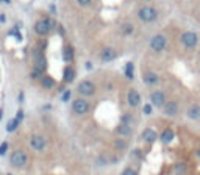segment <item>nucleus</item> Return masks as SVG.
<instances>
[{"label": "nucleus", "mask_w": 200, "mask_h": 175, "mask_svg": "<svg viewBox=\"0 0 200 175\" xmlns=\"http://www.w3.org/2000/svg\"><path fill=\"white\" fill-rule=\"evenodd\" d=\"M50 28H53V22L52 21H38L35 25V30L38 35H47L50 32Z\"/></svg>", "instance_id": "obj_5"}, {"label": "nucleus", "mask_w": 200, "mask_h": 175, "mask_svg": "<svg viewBox=\"0 0 200 175\" xmlns=\"http://www.w3.org/2000/svg\"><path fill=\"white\" fill-rule=\"evenodd\" d=\"M125 145H127V144H125L124 141H117V142H116V147H117V148H124Z\"/></svg>", "instance_id": "obj_30"}, {"label": "nucleus", "mask_w": 200, "mask_h": 175, "mask_svg": "<svg viewBox=\"0 0 200 175\" xmlns=\"http://www.w3.org/2000/svg\"><path fill=\"white\" fill-rule=\"evenodd\" d=\"M74 77H75V70H74L70 66H67V67L64 69V81L70 83V81L74 80Z\"/></svg>", "instance_id": "obj_19"}, {"label": "nucleus", "mask_w": 200, "mask_h": 175, "mask_svg": "<svg viewBox=\"0 0 200 175\" xmlns=\"http://www.w3.org/2000/svg\"><path fill=\"white\" fill-rule=\"evenodd\" d=\"M125 74H127V77H128V78H133V64H131V63H128V64H127V67H125Z\"/></svg>", "instance_id": "obj_23"}, {"label": "nucleus", "mask_w": 200, "mask_h": 175, "mask_svg": "<svg viewBox=\"0 0 200 175\" xmlns=\"http://www.w3.org/2000/svg\"><path fill=\"white\" fill-rule=\"evenodd\" d=\"M181 42L188 47V49H192L197 46V35L192 33V32H186L181 35Z\"/></svg>", "instance_id": "obj_6"}, {"label": "nucleus", "mask_w": 200, "mask_h": 175, "mask_svg": "<svg viewBox=\"0 0 200 175\" xmlns=\"http://www.w3.org/2000/svg\"><path fill=\"white\" fill-rule=\"evenodd\" d=\"M164 113L167 114V116H174V114H177V111H178V106H177V103L175 102H167V103H164Z\"/></svg>", "instance_id": "obj_16"}, {"label": "nucleus", "mask_w": 200, "mask_h": 175, "mask_svg": "<svg viewBox=\"0 0 200 175\" xmlns=\"http://www.w3.org/2000/svg\"><path fill=\"white\" fill-rule=\"evenodd\" d=\"M8 150V142H2V145H0V155H5Z\"/></svg>", "instance_id": "obj_25"}, {"label": "nucleus", "mask_w": 200, "mask_h": 175, "mask_svg": "<svg viewBox=\"0 0 200 175\" xmlns=\"http://www.w3.org/2000/svg\"><path fill=\"white\" fill-rule=\"evenodd\" d=\"M142 78H144V83H145V85H149V86H152V85H156V83H158V77H156V74H155V72H145Z\"/></svg>", "instance_id": "obj_15"}, {"label": "nucleus", "mask_w": 200, "mask_h": 175, "mask_svg": "<svg viewBox=\"0 0 200 175\" xmlns=\"http://www.w3.org/2000/svg\"><path fill=\"white\" fill-rule=\"evenodd\" d=\"M77 2L80 3V5H83V7H86V5H89L92 0H77Z\"/></svg>", "instance_id": "obj_29"}, {"label": "nucleus", "mask_w": 200, "mask_h": 175, "mask_svg": "<svg viewBox=\"0 0 200 175\" xmlns=\"http://www.w3.org/2000/svg\"><path fill=\"white\" fill-rule=\"evenodd\" d=\"M197 156H198V159H200V148L197 150Z\"/></svg>", "instance_id": "obj_33"}, {"label": "nucleus", "mask_w": 200, "mask_h": 175, "mask_svg": "<svg viewBox=\"0 0 200 175\" xmlns=\"http://www.w3.org/2000/svg\"><path fill=\"white\" fill-rule=\"evenodd\" d=\"M53 85H55L53 78H50V77H44V78H42V86H44L45 89H50V88H53Z\"/></svg>", "instance_id": "obj_21"}, {"label": "nucleus", "mask_w": 200, "mask_h": 175, "mask_svg": "<svg viewBox=\"0 0 200 175\" xmlns=\"http://www.w3.org/2000/svg\"><path fill=\"white\" fill-rule=\"evenodd\" d=\"M116 58V50L113 47H105L102 52H100V60L103 63H110Z\"/></svg>", "instance_id": "obj_9"}, {"label": "nucleus", "mask_w": 200, "mask_h": 175, "mask_svg": "<svg viewBox=\"0 0 200 175\" xmlns=\"http://www.w3.org/2000/svg\"><path fill=\"white\" fill-rule=\"evenodd\" d=\"M45 144H47V141H45V138L41 136V134H35V136H31V139H30V145H31L35 150H42V148L45 147Z\"/></svg>", "instance_id": "obj_7"}, {"label": "nucleus", "mask_w": 200, "mask_h": 175, "mask_svg": "<svg viewBox=\"0 0 200 175\" xmlns=\"http://www.w3.org/2000/svg\"><path fill=\"white\" fill-rule=\"evenodd\" d=\"M117 133H119L121 136H131L133 130H131V127H130V125H127V124H121V125L117 127Z\"/></svg>", "instance_id": "obj_17"}, {"label": "nucleus", "mask_w": 200, "mask_h": 175, "mask_svg": "<svg viewBox=\"0 0 200 175\" xmlns=\"http://www.w3.org/2000/svg\"><path fill=\"white\" fill-rule=\"evenodd\" d=\"M10 161H11V164H13L14 167H22V166L27 164L28 156H27V153H25L24 150H16V152H13Z\"/></svg>", "instance_id": "obj_1"}, {"label": "nucleus", "mask_w": 200, "mask_h": 175, "mask_svg": "<svg viewBox=\"0 0 200 175\" xmlns=\"http://www.w3.org/2000/svg\"><path fill=\"white\" fill-rule=\"evenodd\" d=\"M72 109H74L75 114H84V113L89 111V103L84 99H77L72 103Z\"/></svg>", "instance_id": "obj_4"}, {"label": "nucleus", "mask_w": 200, "mask_h": 175, "mask_svg": "<svg viewBox=\"0 0 200 175\" xmlns=\"http://www.w3.org/2000/svg\"><path fill=\"white\" fill-rule=\"evenodd\" d=\"M2 114H3V113H2V111H0V119H2Z\"/></svg>", "instance_id": "obj_34"}, {"label": "nucleus", "mask_w": 200, "mask_h": 175, "mask_svg": "<svg viewBox=\"0 0 200 175\" xmlns=\"http://www.w3.org/2000/svg\"><path fill=\"white\" fill-rule=\"evenodd\" d=\"M122 175H138V172L135 169H131V167H127V169L122 170Z\"/></svg>", "instance_id": "obj_24"}, {"label": "nucleus", "mask_w": 200, "mask_h": 175, "mask_svg": "<svg viewBox=\"0 0 200 175\" xmlns=\"http://www.w3.org/2000/svg\"><path fill=\"white\" fill-rule=\"evenodd\" d=\"M45 66H47V64H45V58H44L42 55H38V53H36V67H35V69L39 70V72H42V70L45 69Z\"/></svg>", "instance_id": "obj_18"}, {"label": "nucleus", "mask_w": 200, "mask_h": 175, "mask_svg": "<svg viewBox=\"0 0 200 175\" xmlns=\"http://www.w3.org/2000/svg\"><path fill=\"white\" fill-rule=\"evenodd\" d=\"M150 100H152V103L155 105V106H164V103H166V97H164V94L161 92V91H155V92H152V95H150Z\"/></svg>", "instance_id": "obj_10"}, {"label": "nucleus", "mask_w": 200, "mask_h": 175, "mask_svg": "<svg viewBox=\"0 0 200 175\" xmlns=\"http://www.w3.org/2000/svg\"><path fill=\"white\" fill-rule=\"evenodd\" d=\"M174 136H175L174 131H172L170 128H166V130H163V133L160 134V139H161L163 144H169V142H172Z\"/></svg>", "instance_id": "obj_14"}, {"label": "nucleus", "mask_w": 200, "mask_h": 175, "mask_svg": "<svg viewBox=\"0 0 200 175\" xmlns=\"http://www.w3.org/2000/svg\"><path fill=\"white\" fill-rule=\"evenodd\" d=\"M138 14H139V19L144 21V22H152V21L156 19V11H155V8H149V7L141 8Z\"/></svg>", "instance_id": "obj_3"}, {"label": "nucleus", "mask_w": 200, "mask_h": 175, "mask_svg": "<svg viewBox=\"0 0 200 175\" xmlns=\"http://www.w3.org/2000/svg\"><path fill=\"white\" fill-rule=\"evenodd\" d=\"M186 116H188L189 119H192V120H198V119H200V106H198V105L189 106L188 111H186Z\"/></svg>", "instance_id": "obj_12"}, {"label": "nucleus", "mask_w": 200, "mask_h": 175, "mask_svg": "<svg viewBox=\"0 0 200 175\" xmlns=\"http://www.w3.org/2000/svg\"><path fill=\"white\" fill-rule=\"evenodd\" d=\"M94 91H95V88H94V85L91 83V81H81L80 85H78V92L81 94V95H92L94 94Z\"/></svg>", "instance_id": "obj_8"}, {"label": "nucleus", "mask_w": 200, "mask_h": 175, "mask_svg": "<svg viewBox=\"0 0 200 175\" xmlns=\"http://www.w3.org/2000/svg\"><path fill=\"white\" fill-rule=\"evenodd\" d=\"M139 102H141V95H139V92H138V91H135V89H131V91L128 92V103H130V106H138V105H139Z\"/></svg>", "instance_id": "obj_13"}, {"label": "nucleus", "mask_w": 200, "mask_h": 175, "mask_svg": "<svg viewBox=\"0 0 200 175\" xmlns=\"http://www.w3.org/2000/svg\"><path fill=\"white\" fill-rule=\"evenodd\" d=\"M22 117H24V113H22V111H19V113H17V117H16V119H17V120H22Z\"/></svg>", "instance_id": "obj_32"}, {"label": "nucleus", "mask_w": 200, "mask_h": 175, "mask_svg": "<svg viewBox=\"0 0 200 175\" xmlns=\"http://www.w3.org/2000/svg\"><path fill=\"white\" fill-rule=\"evenodd\" d=\"M63 58H64V61H67V63H70V61L74 60V52H72L70 47H64V49H63Z\"/></svg>", "instance_id": "obj_20"}, {"label": "nucleus", "mask_w": 200, "mask_h": 175, "mask_svg": "<svg viewBox=\"0 0 200 175\" xmlns=\"http://www.w3.org/2000/svg\"><path fill=\"white\" fill-rule=\"evenodd\" d=\"M31 77H33V78L39 77V70H36V69H35V70H33V74H31Z\"/></svg>", "instance_id": "obj_31"}, {"label": "nucleus", "mask_w": 200, "mask_h": 175, "mask_svg": "<svg viewBox=\"0 0 200 175\" xmlns=\"http://www.w3.org/2000/svg\"><path fill=\"white\" fill-rule=\"evenodd\" d=\"M70 99V91H66L64 94H63V102H67Z\"/></svg>", "instance_id": "obj_28"}, {"label": "nucleus", "mask_w": 200, "mask_h": 175, "mask_svg": "<svg viewBox=\"0 0 200 175\" xmlns=\"http://www.w3.org/2000/svg\"><path fill=\"white\" fill-rule=\"evenodd\" d=\"M156 138H158V134H156V131H155L153 128H145V130L142 131V139H144L145 142H149V144L155 142Z\"/></svg>", "instance_id": "obj_11"}, {"label": "nucleus", "mask_w": 200, "mask_h": 175, "mask_svg": "<svg viewBox=\"0 0 200 175\" xmlns=\"http://www.w3.org/2000/svg\"><path fill=\"white\" fill-rule=\"evenodd\" d=\"M17 125H19V120L17 119H11L10 122H8V125H7V131H14L16 128H17Z\"/></svg>", "instance_id": "obj_22"}, {"label": "nucleus", "mask_w": 200, "mask_h": 175, "mask_svg": "<svg viewBox=\"0 0 200 175\" xmlns=\"http://www.w3.org/2000/svg\"><path fill=\"white\" fill-rule=\"evenodd\" d=\"M166 47V36L164 35H155L150 39V49L153 52H161Z\"/></svg>", "instance_id": "obj_2"}, {"label": "nucleus", "mask_w": 200, "mask_h": 175, "mask_svg": "<svg viewBox=\"0 0 200 175\" xmlns=\"http://www.w3.org/2000/svg\"><path fill=\"white\" fill-rule=\"evenodd\" d=\"M131 32H133V27H131L130 24H127V25L124 27V33H125V35H130Z\"/></svg>", "instance_id": "obj_26"}, {"label": "nucleus", "mask_w": 200, "mask_h": 175, "mask_svg": "<svg viewBox=\"0 0 200 175\" xmlns=\"http://www.w3.org/2000/svg\"><path fill=\"white\" fill-rule=\"evenodd\" d=\"M152 111H153V108L150 105H145L144 106V114H152Z\"/></svg>", "instance_id": "obj_27"}]
</instances>
